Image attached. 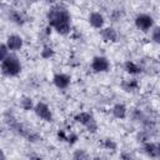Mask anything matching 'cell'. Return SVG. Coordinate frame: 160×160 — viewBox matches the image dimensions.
Here are the masks:
<instances>
[{"label":"cell","instance_id":"11","mask_svg":"<svg viewBox=\"0 0 160 160\" xmlns=\"http://www.w3.org/2000/svg\"><path fill=\"white\" fill-rule=\"evenodd\" d=\"M100 36L102 38L104 41H108V42H115V41H118V32L111 26H108V28L101 29L100 30Z\"/></svg>","mask_w":160,"mask_h":160},{"label":"cell","instance_id":"15","mask_svg":"<svg viewBox=\"0 0 160 160\" xmlns=\"http://www.w3.org/2000/svg\"><path fill=\"white\" fill-rule=\"evenodd\" d=\"M121 88H122V90H125L126 92H132V91H135V90L139 89V82H138V80H135V79L124 80V81L121 82Z\"/></svg>","mask_w":160,"mask_h":160},{"label":"cell","instance_id":"16","mask_svg":"<svg viewBox=\"0 0 160 160\" xmlns=\"http://www.w3.org/2000/svg\"><path fill=\"white\" fill-rule=\"evenodd\" d=\"M20 106H21L24 110L29 111V110H34L35 104H34V101H32L31 98H29V96H22L21 100H20Z\"/></svg>","mask_w":160,"mask_h":160},{"label":"cell","instance_id":"23","mask_svg":"<svg viewBox=\"0 0 160 160\" xmlns=\"http://www.w3.org/2000/svg\"><path fill=\"white\" fill-rule=\"evenodd\" d=\"M1 160H6V156H5V152L1 150Z\"/></svg>","mask_w":160,"mask_h":160},{"label":"cell","instance_id":"3","mask_svg":"<svg viewBox=\"0 0 160 160\" xmlns=\"http://www.w3.org/2000/svg\"><path fill=\"white\" fill-rule=\"evenodd\" d=\"M75 121L81 124L82 126L86 128V130L89 132H96L98 131V122L95 120V118L90 114V112H86V111H82V112H79L75 115Z\"/></svg>","mask_w":160,"mask_h":160},{"label":"cell","instance_id":"18","mask_svg":"<svg viewBox=\"0 0 160 160\" xmlns=\"http://www.w3.org/2000/svg\"><path fill=\"white\" fill-rule=\"evenodd\" d=\"M52 55H54L52 48L49 46V45H44L42 46V50H41V58L42 59H50Z\"/></svg>","mask_w":160,"mask_h":160},{"label":"cell","instance_id":"8","mask_svg":"<svg viewBox=\"0 0 160 160\" xmlns=\"http://www.w3.org/2000/svg\"><path fill=\"white\" fill-rule=\"evenodd\" d=\"M70 81H71V76L68 75V74H64V72L55 74L54 78H52L54 85H55L58 89H60V90L66 89V88L70 85Z\"/></svg>","mask_w":160,"mask_h":160},{"label":"cell","instance_id":"7","mask_svg":"<svg viewBox=\"0 0 160 160\" xmlns=\"http://www.w3.org/2000/svg\"><path fill=\"white\" fill-rule=\"evenodd\" d=\"M142 152L151 158V159H156V160H160V142H145L142 144V148H141Z\"/></svg>","mask_w":160,"mask_h":160},{"label":"cell","instance_id":"24","mask_svg":"<svg viewBox=\"0 0 160 160\" xmlns=\"http://www.w3.org/2000/svg\"><path fill=\"white\" fill-rule=\"evenodd\" d=\"M30 160H41L40 158H30Z\"/></svg>","mask_w":160,"mask_h":160},{"label":"cell","instance_id":"9","mask_svg":"<svg viewBox=\"0 0 160 160\" xmlns=\"http://www.w3.org/2000/svg\"><path fill=\"white\" fill-rule=\"evenodd\" d=\"M88 21L89 24L95 28V29H104V24H105V19L102 16V14H100L99 11H92L89 14V18H88Z\"/></svg>","mask_w":160,"mask_h":160},{"label":"cell","instance_id":"10","mask_svg":"<svg viewBox=\"0 0 160 160\" xmlns=\"http://www.w3.org/2000/svg\"><path fill=\"white\" fill-rule=\"evenodd\" d=\"M9 48L10 51H19L21 48H22V38L16 35V34H12V35H9L8 39H6V42H5Z\"/></svg>","mask_w":160,"mask_h":160},{"label":"cell","instance_id":"5","mask_svg":"<svg viewBox=\"0 0 160 160\" xmlns=\"http://www.w3.org/2000/svg\"><path fill=\"white\" fill-rule=\"evenodd\" d=\"M111 68L110 61L105 56H94L91 60V69L95 72H106Z\"/></svg>","mask_w":160,"mask_h":160},{"label":"cell","instance_id":"2","mask_svg":"<svg viewBox=\"0 0 160 160\" xmlns=\"http://www.w3.org/2000/svg\"><path fill=\"white\" fill-rule=\"evenodd\" d=\"M21 71V62L15 54H9L1 61V72L4 76L14 78L18 76Z\"/></svg>","mask_w":160,"mask_h":160},{"label":"cell","instance_id":"17","mask_svg":"<svg viewBox=\"0 0 160 160\" xmlns=\"http://www.w3.org/2000/svg\"><path fill=\"white\" fill-rule=\"evenodd\" d=\"M72 159H74V160H90V158H89L88 152H86L85 150H82V149L76 150V151L74 152Z\"/></svg>","mask_w":160,"mask_h":160},{"label":"cell","instance_id":"12","mask_svg":"<svg viewBox=\"0 0 160 160\" xmlns=\"http://www.w3.org/2000/svg\"><path fill=\"white\" fill-rule=\"evenodd\" d=\"M111 112H112V115H114L116 119H125V118H126V114H128V109H126V106H125L124 104L118 102V104H115V105L112 106Z\"/></svg>","mask_w":160,"mask_h":160},{"label":"cell","instance_id":"21","mask_svg":"<svg viewBox=\"0 0 160 160\" xmlns=\"http://www.w3.org/2000/svg\"><path fill=\"white\" fill-rule=\"evenodd\" d=\"M104 145H105V148H108L110 150H115L116 149V144L112 140H110V139H105L104 140Z\"/></svg>","mask_w":160,"mask_h":160},{"label":"cell","instance_id":"13","mask_svg":"<svg viewBox=\"0 0 160 160\" xmlns=\"http://www.w3.org/2000/svg\"><path fill=\"white\" fill-rule=\"evenodd\" d=\"M9 20L16 25H22L25 22V19L22 16V14L19 11V10H15V9H10L9 10Z\"/></svg>","mask_w":160,"mask_h":160},{"label":"cell","instance_id":"1","mask_svg":"<svg viewBox=\"0 0 160 160\" xmlns=\"http://www.w3.org/2000/svg\"><path fill=\"white\" fill-rule=\"evenodd\" d=\"M46 19L50 28L60 35H68L71 29V15L66 6L62 4H55L46 12Z\"/></svg>","mask_w":160,"mask_h":160},{"label":"cell","instance_id":"6","mask_svg":"<svg viewBox=\"0 0 160 160\" xmlns=\"http://www.w3.org/2000/svg\"><path fill=\"white\" fill-rule=\"evenodd\" d=\"M34 111H35L36 116L40 118L41 120L48 121V122L52 121V114H51V110H50V108H49L45 102H42V101L36 102V104H35V108H34Z\"/></svg>","mask_w":160,"mask_h":160},{"label":"cell","instance_id":"22","mask_svg":"<svg viewBox=\"0 0 160 160\" xmlns=\"http://www.w3.org/2000/svg\"><path fill=\"white\" fill-rule=\"evenodd\" d=\"M121 160H134V156L129 152H121Z\"/></svg>","mask_w":160,"mask_h":160},{"label":"cell","instance_id":"20","mask_svg":"<svg viewBox=\"0 0 160 160\" xmlns=\"http://www.w3.org/2000/svg\"><path fill=\"white\" fill-rule=\"evenodd\" d=\"M10 54V50H9V48H8V45L4 42V44H1L0 45V60L2 61L8 55Z\"/></svg>","mask_w":160,"mask_h":160},{"label":"cell","instance_id":"4","mask_svg":"<svg viewBox=\"0 0 160 160\" xmlns=\"http://www.w3.org/2000/svg\"><path fill=\"white\" fill-rule=\"evenodd\" d=\"M134 21H135V26L144 32H146L154 28V19L149 14H139V15H136Z\"/></svg>","mask_w":160,"mask_h":160},{"label":"cell","instance_id":"14","mask_svg":"<svg viewBox=\"0 0 160 160\" xmlns=\"http://www.w3.org/2000/svg\"><path fill=\"white\" fill-rule=\"evenodd\" d=\"M124 68H125L126 72H129L130 75H138V74H141V72H142V69H141L135 61H131V60L125 61Z\"/></svg>","mask_w":160,"mask_h":160},{"label":"cell","instance_id":"19","mask_svg":"<svg viewBox=\"0 0 160 160\" xmlns=\"http://www.w3.org/2000/svg\"><path fill=\"white\" fill-rule=\"evenodd\" d=\"M151 40L155 44H159L160 45V26H155L151 30Z\"/></svg>","mask_w":160,"mask_h":160},{"label":"cell","instance_id":"25","mask_svg":"<svg viewBox=\"0 0 160 160\" xmlns=\"http://www.w3.org/2000/svg\"><path fill=\"white\" fill-rule=\"evenodd\" d=\"M92 160H101V159H99V158H95V159H92Z\"/></svg>","mask_w":160,"mask_h":160}]
</instances>
